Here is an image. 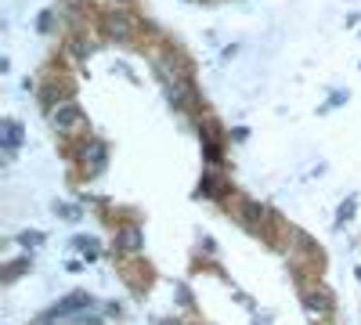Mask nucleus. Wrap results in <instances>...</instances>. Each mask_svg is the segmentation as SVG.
I'll return each instance as SVG.
<instances>
[{
  "label": "nucleus",
  "instance_id": "1",
  "mask_svg": "<svg viewBox=\"0 0 361 325\" xmlns=\"http://www.w3.org/2000/svg\"><path fill=\"white\" fill-rule=\"evenodd\" d=\"M51 130H54L58 137H62L66 145L83 141V137H87V116H83V109H80L76 102L58 105V109L51 112Z\"/></svg>",
  "mask_w": 361,
  "mask_h": 325
},
{
  "label": "nucleus",
  "instance_id": "2",
  "mask_svg": "<svg viewBox=\"0 0 361 325\" xmlns=\"http://www.w3.org/2000/svg\"><path fill=\"white\" fill-rule=\"evenodd\" d=\"M102 25H105V37H112V40H119V44H134L137 33H141L137 15L127 11V8H109L105 18H102Z\"/></svg>",
  "mask_w": 361,
  "mask_h": 325
},
{
  "label": "nucleus",
  "instance_id": "3",
  "mask_svg": "<svg viewBox=\"0 0 361 325\" xmlns=\"http://www.w3.org/2000/svg\"><path fill=\"white\" fill-rule=\"evenodd\" d=\"M300 293H304V307L314 314V318H333V311H336V300H333V293H329L325 286H318V282H304L300 286Z\"/></svg>",
  "mask_w": 361,
  "mask_h": 325
},
{
  "label": "nucleus",
  "instance_id": "4",
  "mask_svg": "<svg viewBox=\"0 0 361 325\" xmlns=\"http://www.w3.org/2000/svg\"><path fill=\"white\" fill-rule=\"evenodd\" d=\"M73 159H76V166H80V177H98L102 170H105V163H109V156H105V145H98V141H90V145H80V152H73Z\"/></svg>",
  "mask_w": 361,
  "mask_h": 325
},
{
  "label": "nucleus",
  "instance_id": "5",
  "mask_svg": "<svg viewBox=\"0 0 361 325\" xmlns=\"http://www.w3.org/2000/svg\"><path fill=\"white\" fill-rule=\"evenodd\" d=\"M66 102H73V83L66 80V76H54V80H47L44 87H40V109L51 116L58 105H66Z\"/></svg>",
  "mask_w": 361,
  "mask_h": 325
},
{
  "label": "nucleus",
  "instance_id": "6",
  "mask_svg": "<svg viewBox=\"0 0 361 325\" xmlns=\"http://www.w3.org/2000/svg\"><path fill=\"white\" fill-rule=\"evenodd\" d=\"M141 246H145V239H141V228H137L134 221L116 224V235H112V250H116L119 257H137V253H141Z\"/></svg>",
  "mask_w": 361,
  "mask_h": 325
},
{
  "label": "nucleus",
  "instance_id": "7",
  "mask_svg": "<svg viewBox=\"0 0 361 325\" xmlns=\"http://www.w3.org/2000/svg\"><path fill=\"white\" fill-rule=\"evenodd\" d=\"M22 137H25V130H22L18 120H4V123H0V149H4L8 156H15L22 149Z\"/></svg>",
  "mask_w": 361,
  "mask_h": 325
},
{
  "label": "nucleus",
  "instance_id": "8",
  "mask_svg": "<svg viewBox=\"0 0 361 325\" xmlns=\"http://www.w3.org/2000/svg\"><path fill=\"white\" fill-rule=\"evenodd\" d=\"M62 51L73 58V62H87V58H90V40H87L83 29H73V33L62 40Z\"/></svg>",
  "mask_w": 361,
  "mask_h": 325
},
{
  "label": "nucleus",
  "instance_id": "9",
  "mask_svg": "<svg viewBox=\"0 0 361 325\" xmlns=\"http://www.w3.org/2000/svg\"><path fill=\"white\" fill-rule=\"evenodd\" d=\"M141 264H123V268H119V275H123V282L134 289V293H145V286H148V271H137Z\"/></svg>",
  "mask_w": 361,
  "mask_h": 325
},
{
  "label": "nucleus",
  "instance_id": "10",
  "mask_svg": "<svg viewBox=\"0 0 361 325\" xmlns=\"http://www.w3.org/2000/svg\"><path fill=\"white\" fill-rule=\"evenodd\" d=\"M87 304H90V297H83V293H73V297H69V300H62L51 314H54V318H66V314H76V311H80V307H87Z\"/></svg>",
  "mask_w": 361,
  "mask_h": 325
},
{
  "label": "nucleus",
  "instance_id": "11",
  "mask_svg": "<svg viewBox=\"0 0 361 325\" xmlns=\"http://www.w3.org/2000/svg\"><path fill=\"white\" fill-rule=\"evenodd\" d=\"M76 250H80L83 257H90V260H94V257L102 253V250H98V243H94V239H87V235H80V239H76Z\"/></svg>",
  "mask_w": 361,
  "mask_h": 325
},
{
  "label": "nucleus",
  "instance_id": "12",
  "mask_svg": "<svg viewBox=\"0 0 361 325\" xmlns=\"http://www.w3.org/2000/svg\"><path fill=\"white\" fill-rule=\"evenodd\" d=\"M54 22H58V15H54V11H44V15L37 18V29H40V33H51Z\"/></svg>",
  "mask_w": 361,
  "mask_h": 325
},
{
  "label": "nucleus",
  "instance_id": "13",
  "mask_svg": "<svg viewBox=\"0 0 361 325\" xmlns=\"http://www.w3.org/2000/svg\"><path fill=\"white\" fill-rule=\"evenodd\" d=\"M58 214H62L66 221H80V210H76V206H58Z\"/></svg>",
  "mask_w": 361,
  "mask_h": 325
},
{
  "label": "nucleus",
  "instance_id": "14",
  "mask_svg": "<svg viewBox=\"0 0 361 325\" xmlns=\"http://www.w3.org/2000/svg\"><path fill=\"white\" fill-rule=\"evenodd\" d=\"M322 325H333V321H329V318H325V321H322Z\"/></svg>",
  "mask_w": 361,
  "mask_h": 325
},
{
  "label": "nucleus",
  "instance_id": "15",
  "mask_svg": "<svg viewBox=\"0 0 361 325\" xmlns=\"http://www.w3.org/2000/svg\"><path fill=\"white\" fill-rule=\"evenodd\" d=\"M166 325H180V321H166Z\"/></svg>",
  "mask_w": 361,
  "mask_h": 325
}]
</instances>
